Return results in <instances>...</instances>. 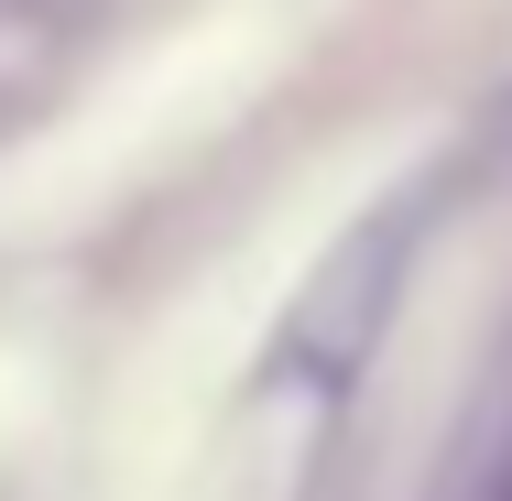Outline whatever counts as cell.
<instances>
[{
    "label": "cell",
    "instance_id": "6da1fadb",
    "mask_svg": "<svg viewBox=\"0 0 512 501\" xmlns=\"http://www.w3.org/2000/svg\"><path fill=\"white\" fill-rule=\"evenodd\" d=\"M414 240H425V197H382L327 262H316L295 305H284V327H273V360L295 371V382H349L371 349H382V327H393V305H404V273H414Z\"/></svg>",
    "mask_w": 512,
    "mask_h": 501
}]
</instances>
